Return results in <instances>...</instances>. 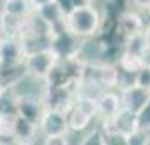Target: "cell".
<instances>
[{"mask_svg":"<svg viewBox=\"0 0 150 145\" xmlns=\"http://www.w3.org/2000/svg\"><path fill=\"white\" fill-rule=\"evenodd\" d=\"M149 12H150V10H149Z\"/></svg>","mask_w":150,"mask_h":145,"instance_id":"f546056e","label":"cell"},{"mask_svg":"<svg viewBox=\"0 0 150 145\" xmlns=\"http://www.w3.org/2000/svg\"><path fill=\"white\" fill-rule=\"evenodd\" d=\"M61 61V56L52 46H46L41 49H34L27 52L24 61V73L29 78H34L39 81H47L52 71L57 68Z\"/></svg>","mask_w":150,"mask_h":145,"instance_id":"7a4b0ae2","label":"cell"},{"mask_svg":"<svg viewBox=\"0 0 150 145\" xmlns=\"http://www.w3.org/2000/svg\"><path fill=\"white\" fill-rule=\"evenodd\" d=\"M81 144H98V145L108 144V138H106V133L103 130V127L101 128H95L91 133H88V135L81 140Z\"/></svg>","mask_w":150,"mask_h":145,"instance_id":"e0dca14e","label":"cell"},{"mask_svg":"<svg viewBox=\"0 0 150 145\" xmlns=\"http://www.w3.org/2000/svg\"><path fill=\"white\" fill-rule=\"evenodd\" d=\"M143 62H145V59L138 57V56L130 54V52H127V51H123V54L120 56V59H118V68L122 69V71L137 73L138 69L142 68Z\"/></svg>","mask_w":150,"mask_h":145,"instance_id":"2e32d148","label":"cell"},{"mask_svg":"<svg viewBox=\"0 0 150 145\" xmlns=\"http://www.w3.org/2000/svg\"><path fill=\"white\" fill-rule=\"evenodd\" d=\"M39 132L44 138L52 137V135H66L69 133V125H68V113L56 108H47L42 113L39 120Z\"/></svg>","mask_w":150,"mask_h":145,"instance_id":"277c9868","label":"cell"},{"mask_svg":"<svg viewBox=\"0 0 150 145\" xmlns=\"http://www.w3.org/2000/svg\"><path fill=\"white\" fill-rule=\"evenodd\" d=\"M147 145H150V128H147Z\"/></svg>","mask_w":150,"mask_h":145,"instance_id":"484cf974","label":"cell"},{"mask_svg":"<svg viewBox=\"0 0 150 145\" xmlns=\"http://www.w3.org/2000/svg\"><path fill=\"white\" fill-rule=\"evenodd\" d=\"M37 135H41L39 125L27 120L22 115L15 117V140H17V144H32L34 138H37Z\"/></svg>","mask_w":150,"mask_h":145,"instance_id":"30bf717a","label":"cell"},{"mask_svg":"<svg viewBox=\"0 0 150 145\" xmlns=\"http://www.w3.org/2000/svg\"><path fill=\"white\" fill-rule=\"evenodd\" d=\"M137 123L143 130L150 128V100L145 103V106H143L142 110L137 113Z\"/></svg>","mask_w":150,"mask_h":145,"instance_id":"d6986e66","label":"cell"},{"mask_svg":"<svg viewBox=\"0 0 150 145\" xmlns=\"http://www.w3.org/2000/svg\"><path fill=\"white\" fill-rule=\"evenodd\" d=\"M120 100H122V108L132 111V113H138L150 100V90L137 83L130 84V86H123V88H120Z\"/></svg>","mask_w":150,"mask_h":145,"instance_id":"5b68a950","label":"cell"},{"mask_svg":"<svg viewBox=\"0 0 150 145\" xmlns=\"http://www.w3.org/2000/svg\"><path fill=\"white\" fill-rule=\"evenodd\" d=\"M64 27L79 39H89L101 27V15L95 5L71 8L64 17Z\"/></svg>","mask_w":150,"mask_h":145,"instance_id":"6da1fadb","label":"cell"},{"mask_svg":"<svg viewBox=\"0 0 150 145\" xmlns=\"http://www.w3.org/2000/svg\"><path fill=\"white\" fill-rule=\"evenodd\" d=\"M93 120L95 118L91 115H88L84 110H81L76 103L68 111V125H69V130L71 132H83L84 128H88Z\"/></svg>","mask_w":150,"mask_h":145,"instance_id":"4fadbf2b","label":"cell"},{"mask_svg":"<svg viewBox=\"0 0 150 145\" xmlns=\"http://www.w3.org/2000/svg\"><path fill=\"white\" fill-rule=\"evenodd\" d=\"M71 4V8H78V7H88V5H93L95 0H69Z\"/></svg>","mask_w":150,"mask_h":145,"instance_id":"7402d4cb","label":"cell"},{"mask_svg":"<svg viewBox=\"0 0 150 145\" xmlns=\"http://www.w3.org/2000/svg\"><path fill=\"white\" fill-rule=\"evenodd\" d=\"M143 34H145V39H147V46H149V51H150V24H149V25H145V30H143Z\"/></svg>","mask_w":150,"mask_h":145,"instance_id":"cb8c5ba5","label":"cell"},{"mask_svg":"<svg viewBox=\"0 0 150 145\" xmlns=\"http://www.w3.org/2000/svg\"><path fill=\"white\" fill-rule=\"evenodd\" d=\"M2 35H15V37H24L25 32V19L21 17H12V15L2 14Z\"/></svg>","mask_w":150,"mask_h":145,"instance_id":"9a60e30c","label":"cell"},{"mask_svg":"<svg viewBox=\"0 0 150 145\" xmlns=\"http://www.w3.org/2000/svg\"><path fill=\"white\" fill-rule=\"evenodd\" d=\"M44 110H46V103H44L42 95H32V93H22L21 95L19 115L39 125V120H41Z\"/></svg>","mask_w":150,"mask_h":145,"instance_id":"ba28073f","label":"cell"},{"mask_svg":"<svg viewBox=\"0 0 150 145\" xmlns=\"http://www.w3.org/2000/svg\"><path fill=\"white\" fill-rule=\"evenodd\" d=\"M127 144L132 145H147V132L143 128H135V130L127 137Z\"/></svg>","mask_w":150,"mask_h":145,"instance_id":"ffe728a7","label":"cell"},{"mask_svg":"<svg viewBox=\"0 0 150 145\" xmlns=\"http://www.w3.org/2000/svg\"><path fill=\"white\" fill-rule=\"evenodd\" d=\"M35 12L41 15L47 24H51L52 27L61 25L62 22H64L66 14H68V12L61 7V4H59L57 0H52V2H47V4H44V5H41V7H37Z\"/></svg>","mask_w":150,"mask_h":145,"instance_id":"8fae6325","label":"cell"},{"mask_svg":"<svg viewBox=\"0 0 150 145\" xmlns=\"http://www.w3.org/2000/svg\"><path fill=\"white\" fill-rule=\"evenodd\" d=\"M96 101H98V117L101 118V122H111L122 110L120 93L116 95L111 90H103L100 96L96 98Z\"/></svg>","mask_w":150,"mask_h":145,"instance_id":"52a82bcc","label":"cell"},{"mask_svg":"<svg viewBox=\"0 0 150 145\" xmlns=\"http://www.w3.org/2000/svg\"><path fill=\"white\" fill-rule=\"evenodd\" d=\"M30 2H32V5L37 8V7H41V5H44V4H47V2H52V0H30Z\"/></svg>","mask_w":150,"mask_h":145,"instance_id":"d4e9b609","label":"cell"},{"mask_svg":"<svg viewBox=\"0 0 150 145\" xmlns=\"http://www.w3.org/2000/svg\"><path fill=\"white\" fill-rule=\"evenodd\" d=\"M25 56H27V47L22 37H15V35L0 37V71L24 68Z\"/></svg>","mask_w":150,"mask_h":145,"instance_id":"3957f363","label":"cell"},{"mask_svg":"<svg viewBox=\"0 0 150 145\" xmlns=\"http://www.w3.org/2000/svg\"><path fill=\"white\" fill-rule=\"evenodd\" d=\"M19 103L21 93L17 90V83L0 84V117H17Z\"/></svg>","mask_w":150,"mask_h":145,"instance_id":"8992f818","label":"cell"},{"mask_svg":"<svg viewBox=\"0 0 150 145\" xmlns=\"http://www.w3.org/2000/svg\"><path fill=\"white\" fill-rule=\"evenodd\" d=\"M95 2H96V0H95Z\"/></svg>","mask_w":150,"mask_h":145,"instance_id":"f1b7e54d","label":"cell"},{"mask_svg":"<svg viewBox=\"0 0 150 145\" xmlns=\"http://www.w3.org/2000/svg\"><path fill=\"white\" fill-rule=\"evenodd\" d=\"M34 10L35 7L30 0H4V5H2V14L21 17V19H25L30 14H34Z\"/></svg>","mask_w":150,"mask_h":145,"instance_id":"7c38bea8","label":"cell"},{"mask_svg":"<svg viewBox=\"0 0 150 145\" xmlns=\"http://www.w3.org/2000/svg\"><path fill=\"white\" fill-rule=\"evenodd\" d=\"M0 84H2V81H0Z\"/></svg>","mask_w":150,"mask_h":145,"instance_id":"83f0119b","label":"cell"},{"mask_svg":"<svg viewBox=\"0 0 150 145\" xmlns=\"http://www.w3.org/2000/svg\"><path fill=\"white\" fill-rule=\"evenodd\" d=\"M116 29H118V32L127 39V37H130V35H133V34L143 32V30H145V22H143V19L137 14V12L127 10V12H123V14L118 17Z\"/></svg>","mask_w":150,"mask_h":145,"instance_id":"9c48e42d","label":"cell"},{"mask_svg":"<svg viewBox=\"0 0 150 145\" xmlns=\"http://www.w3.org/2000/svg\"><path fill=\"white\" fill-rule=\"evenodd\" d=\"M137 84L150 90V62L149 61H145L142 64V68L137 71Z\"/></svg>","mask_w":150,"mask_h":145,"instance_id":"ac0fdd59","label":"cell"},{"mask_svg":"<svg viewBox=\"0 0 150 145\" xmlns=\"http://www.w3.org/2000/svg\"><path fill=\"white\" fill-rule=\"evenodd\" d=\"M125 51L133 56H138L142 59H147L150 51H149V46H147L145 34L138 32V34H133V35H130V37H127L125 39Z\"/></svg>","mask_w":150,"mask_h":145,"instance_id":"5bb4252c","label":"cell"},{"mask_svg":"<svg viewBox=\"0 0 150 145\" xmlns=\"http://www.w3.org/2000/svg\"><path fill=\"white\" fill-rule=\"evenodd\" d=\"M149 62H150V61H149Z\"/></svg>","mask_w":150,"mask_h":145,"instance_id":"4dcf8cb0","label":"cell"},{"mask_svg":"<svg viewBox=\"0 0 150 145\" xmlns=\"http://www.w3.org/2000/svg\"><path fill=\"white\" fill-rule=\"evenodd\" d=\"M132 4L140 10H150V0H132Z\"/></svg>","mask_w":150,"mask_h":145,"instance_id":"603a6c76","label":"cell"},{"mask_svg":"<svg viewBox=\"0 0 150 145\" xmlns=\"http://www.w3.org/2000/svg\"><path fill=\"white\" fill-rule=\"evenodd\" d=\"M68 135L69 133H66V135H52V137H46V144L49 145H54V144H59V145H64V144H68L69 140H68Z\"/></svg>","mask_w":150,"mask_h":145,"instance_id":"44dd1931","label":"cell"},{"mask_svg":"<svg viewBox=\"0 0 150 145\" xmlns=\"http://www.w3.org/2000/svg\"><path fill=\"white\" fill-rule=\"evenodd\" d=\"M0 37H2V19H0Z\"/></svg>","mask_w":150,"mask_h":145,"instance_id":"4316f807","label":"cell"}]
</instances>
